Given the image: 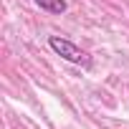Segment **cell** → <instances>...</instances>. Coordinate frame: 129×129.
I'll use <instances>...</instances> for the list:
<instances>
[{"instance_id":"6da1fadb","label":"cell","mask_w":129,"mask_h":129,"mask_svg":"<svg viewBox=\"0 0 129 129\" xmlns=\"http://www.w3.org/2000/svg\"><path fill=\"white\" fill-rule=\"evenodd\" d=\"M48 46L61 56V58H66L71 63H79V66H91V58L86 51H81L76 43H71L69 38H61V36H51L48 38Z\"/></svg>"},{"instance_id":"7a4b0ae2","label":"cell","mask_w":129,"mask_h":129,"mask_svg":"<svg viewBox=\"0 0 129 129\" xmlns=\"http://www.w3.org/2000/svg\"><path fill=\"white\" fill-rule=\"evenodd\" d=\"M33 3L46 13H56V15L66 13V0H33Z\"/></svg>"}]
</instances>
